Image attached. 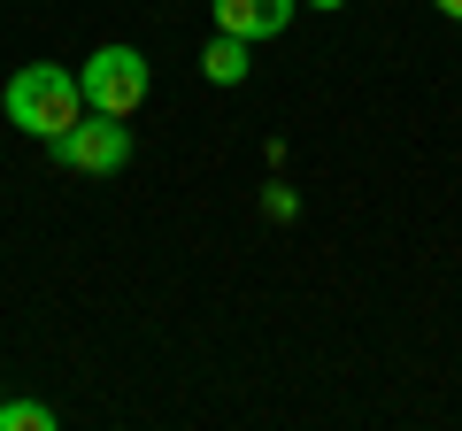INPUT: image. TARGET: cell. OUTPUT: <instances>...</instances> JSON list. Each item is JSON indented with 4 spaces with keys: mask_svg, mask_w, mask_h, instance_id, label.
Listing matches in <instances>:
<instances>
[{
    "mask_svg": "<svg viewBox=\"0 0 462 431\" xmlns=\"http://www.w3.org/2000/svg\"><path fill=\"white\" fill-rule=\"evenodd\" d=\"M309 8H346V0H309Z\"/></svg>",
    "mask_w": 462,
    "mask_h": 431,
    "instance_id": "9",
    "label": "cell"
},
{
    "mask_svg": "<svg viewBox=\"0 0 462 431\" xmlns=\"http://www.w3.org/2000/svg\"><path fill=\"white\" fill-rule=\"evenodd\" d=\"M293 8L300 0H216V32H231V39H278L285 23H293Z\"/></svg>",
    "mask_w": 462,
    "mask_h": 431,
    "instance_id": "4",
    "label": "cell"
},
{
    "mask_svg": "<svg viewBox=\"0 0 462 431\" xmlns=\"http://www.w3.org/2000/svg\"><path fill=\"white\" fill-rule=\"evenodd\" d=\"M263 216H270V224H293V216H300V193H293V185H263Z\"/></svg>",
    "mask_w": 462,
    "mask_h": 431,
    "instance_id": "7",
    "label": "cell"
},
{
    "mask_svg": "<svg viewBox=\"0 0 462 431\" xmlns=\"http://www.w3.org/2000/svg\"><path fill=\"white\" fill-rule=\"evenodd\" d=\"M0 108H8V124H16V132H32V139H47V147H54V139L85 116V85L69 78L62 62H32V69H16V78H8Z\"/></svg>",
    "mask_w": 462,
    "mask_h": 431,
    "instance_id": "1",
    "label": "cell"
},
{
    "mask_svg": "<svg viewBox=\"0 0 462 431\" xmlns=\"http://www.w3.org/2000/svg\"><path fill=\"white\" fill-rule=\"evenodd\" d=\"M54 162L78 170V178H116V170L132 162V132H124V116H100V108H85V116L69 124L62 139H54Z\"/></svg>",
    "mask_w": 462,
    "mask_h": 431,
    "instance_id": "3",
    "label": "cell"
},
{
    "mask_svg": "<svg viewBox=\"0 0 462 431\" xmlns=\"http://www.w3.org/2000/svg\"><path fill=\"white\" fill-rule=\"evenodd\" d=\"M247 69H254L247 39H231V32L208 39V54H200V78H208V85H247Z\"/></svg>",
    "mask_w": 462,
    "mask_h": 431,
    "instance_id": "5",
    "label": "cell"
},
{
    "mask_svg": "<svg viewBox=\"0 0 462 431\" xmlns=\"http://www.w3.org/2000/svg\"><path fill=\"white\" fill-rule=\"evenodd\" d=\"M78 85H85V108H100V116H139L154 69H147L139 47H100V54H85Z\"/></svg>",
    "mask_w": 462,
    "mask_h": 431,
    "instance_id": "2",
    "label": "cell"
},
{
    "mask_svg": "<svg viewBox=\"0 0 462 431\" xmlns=\"http://www.w3.org/2000/svg\"><path fill=\"white\" fill-rule=\"evenodd\" d=\"M431 8H439V16H455V23H462V0H431Z\"/></svg>",
    "mask_w": 462,
    "mask_h": 431,
    "instance_id": "8",
    "label": "cell"
},
{
    "mask_svg": "<svg viewBox=\"0 0 462 431\" xmlns=\"http://www.w3.org/2000/svg\"><path fill=\"white\" fill-rule=\"evenodd\" d=\"M0 431H54L47 400H0Z\"/></svg>",
    "mask_w": 462,
    "mask_h": 431,
    "instance_id": "6",
    "label": "cell"
}]
</instances>
